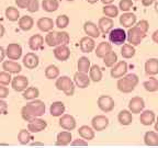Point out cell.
<instances>
[{
  "label": "cell",
  "mask_w": 158,
  "mask_h": 148,
  "mask_svg": "<svg viewBox=\"0 0 158 148\" xmlns=\"http://www.w3.org/2000/svg\"><path fill=\"white\" fill-rule=\"evenodd\" d=\"M45 113V103L41 100H33L21 109V116L24 121L30 122L41 117Z\"/></svg>",
  "instance_id": "6da1fadb"
},
{
  "label": "cell",
  "mask_w": 158,
  "mask_h": 148,
  "mask_svg": "<svg viewBox=\"0 0 158 148\" xmlns=\"http://www.w3.org/2000/svg\"><path fill=\"white\" fill-rule=\"evenodd\" d=\"M138 84V77L135 74H127L124 77L120 78L118 80L116 87L123 93H130L134 91L135 87Z\"/></svg>",
  "instance_id": "7a4b0ae2"
},
{
  "label": "cell",
  "mask_w": 158,
  "mask_h": 148,
  "mask_svg": "<svg viewBox=\"0 0 158 148\" xmlns=\"http://www.w3.org/2000/svg\"><path fill=\"white\" fill-rule=\"evenodd\" d=\"M55 87L58 89L59 91H63L66 96L70 97L75 92V84L72 79L67 76H62L57 78L55 82Z\"/></svg>",
  "instance_id": "3957f363"
},
{
  "label": "cell",
  "mask_w": 158,
  "mask_h": 148,
  "mask_svg": "<svg viewBox=\"0 0 158 148\" xmlns=\"http://www.w3.org/2000/svg\"><path fill=\"white\" fill-rule=\"evenodd\" d=\"M146 37V33H144L139 27H132L128 29L127 33H126V39L132 46H137L142 43L144 39Z\"/></svg>",
  "instance_id": "277c9868"
},
{
  "label": "cell",
  "mask_w": 158,
  "mask_h": 148,
  "mask_svg": "<svg viewBox=\"0 0 158 148\" xmlns=\"http://www.w3.org/2000/svg\"><path fill=\"white\" fill-rule=\"evenodd\" d=\"M109 39L115 45H122L126 41V32L121 27L112 29L109 33Z\"/></svg>",
  "instance_id": "5b68a950"
},
{
  "label": "cell",
  "mask_w": 158,
  "mask_h": 148,
  "mask_svg": "<svg viewBox=\"0 0 158 148\" xmlns=\"http://www.w3.org/2000/svg\"><path fill=\"white\" fill-rule=\"evenodd\" d=\"M145 108V101L141 97H134L128 102V111L134 114H139Z\"/></svg>",
  "instance_id": "8992f818"
},
{
  "label": "cell",
  "mask_w": 158,
  "mask_h": 148,
  "mask_svg": "<svg viewBox=\"0 0 158 148\" xmlns=\"http://www.w3.org/2000/svg\"><path fill=\"white\" fill-rule=\"evenodd\" d=\"M6 56L11 60H18L22 56V47L18 43H10L6 49Z\"/></svg>",
  "instance_id": "52a82bcc"
},
{
  "label": "cell",
  "mask_w": 158,
  "mask_h": 148,
  "mask_svg": "<svg viewBox=\"0 0 158 148\" xmlns=\"http://www.w3.org/2000/svg\"><path fill=\"white\" fill-rule=\"evenodd\" d=\"M98 108L102 112H111L114 109V100L110 96H100L98 98Z\"/></svg>",
  "instance_id": "ba28073f"
},
{
  "label": "cell",
  "mask_w": 158,
  "mask_h": 148,
  "mask_svg": "<svg viewBox=\"0 0 158 148\" xmlns=\"http://www.w3.org/2000/svg\"><path fill=\"white\" fill-rule=\"evenodd\" d=\"M127 63L121 60V62H118L111 69V77L115 79H120L122 77H124L127 72Z\"/></svg>",
  "instance_id": "9c48e42d"
},
{
  "label": "cell",
  "mask_w": 158,
  "mask_h": 148,
  "mask_svg": "<svg viewBox=\"0 0 158 148\" xmlns=\"http://www.w3.org/2000/svg\"><path fill=\"white\" fill-rule=\"evenodd\" d=\"M76 125H77L76 120L70 114H63L60 116V118H59V126L62 128H64L65 131H68V132L73 131V130L76 128Z\"/></svg>",
  "instance_id": "30bf717a"
},
{
  "label": "cell",
  "mask_w": 158,
  "mask_h": 148,
  "mask_svg": "<svg viewBox=\"0 0 158 148\" xmlns=\"http://www.w3.org/2000/svg\"><path fill=\"white\" fill-rule=\"evenodd\" d=\"M91 125L94 131L101 132L104 131L109 125V118L106 115H96L91 121Z\"/></svg>",
  "instance_id": "8fae6325"
},
{
  "label": "cell",
  "mask_w": 158,
  "mask_h": 148,
  "mask_svg": "<svg viewBox=\"0 0 158 148\" xmlns=\"http://www.w3.org/2000/svg\"><path fill=\"white\" fill-rule=\"evenodd\" d=\"M47 126V123L42 120V118H34L32 121H30L27 123V131L30 133H40V132L44 131Z\"/></svg>",
  "instance_id": "7c38bea8"
},
{
  "label": "cell",
  "mask_w": 158,
  "mask_h": 148,
  "mask_svg": "<svg viewBox=\"0 0 158 148\" xmlns=\"http://www.w3.org/2000/svg\"><path fill=\"white\" fill-rule=\"evenodd\" d=\"M11 86H12L13 90L18 92H22L29 86V80L25 76H15V78H12Z\"/></svg>",
  "instance_id": "4fadbf2b"
},
{
  "label": "cell",
  "mask_w": 158,
  "mask_h": 148,
  "mask_svg": "<svg viewBox=\"0 0 158 148\" xmlns=\"http://www.w3.org/2000/svg\"><path fill=\"white\" fill-rule=\"evenodd\" d=\"M23 65L27 67V69H34L39 66V56L35 53L30 52L23 57Z\"/></svg>",
  "instance_id": "5bb4252c"
},
{
  "label": "cell",
  "mask_w": 158,
  "mask_h": 148,
  "mask_svg": "<svg viewBox=\"0 0 158 148\" xmlns=\"http://www.w3.org/2000/svg\"><path fill=\"white\" fill-rule=\"evenodd\" d=\"M84 30H85V33L87 34V36L91 37V39H98L100 36V31H99L98 25L96 23L91 22V21L85 22Z\"/></svg>",
  "instance_id": "9a60e30c"
},
{
  "label": "cell",
  "mask_w": 158,
  "mask_h": 148,
  "mask_svg": "<svg viewBox=\"0 0 158 148\" xmlns=\"http://www.w3.org/2000/svg\"><path fill=\"white\" fill-rule=\"evenodd\" d=\"M54 56L56 59L60 60V62H65L69 58L70 56V49L68 46H64V45H58L55 47L54 49Z\"/></svg>",
  "instance_id": "2e32d148"
},
{
  "label": "cell",
  "mask_w": 158,
  "mask_h": 148,
  "mask_svg": "<svg viewBox=\"0 0 158 148\" xmlns=\"http://www.w3.org/2000/svg\"><path fill=\"white\" fill-rule=\"evenodd\" d=\"M113 27H114L113 20L110 19V18H108V17L101 18L98 22L99 31H101L103 34H108V33H110V31L113 29Z\"/></svg>",
  "instance_id": "e0dca14e"
},
{
  "label": "cell",
  "mask_w": 158,
  "mask_h": 148,
  "mask_svg": "<svg viewBox=\"0 0 158 148\" xmlns=\"http://www.w3.org/2000/svg\"><path fill=\"white\" fill-rule=\"evenodd\" d=\"M74 84H76L77 87H79V88L85 89L90 84V78H89L87 74L77 72L76 74L74 75Z\"/></svg>",
  "instance_id": "ac0fdd59"
},
{
  "label": "cell",
  "mask_w": 158,
  "mask_h": 148,
  "mask_svg": "<svg viewBox=\"0 0 158 148\" xmlns=\"http://www.w3.org/2000/svg\"><path fill=\"white\" fill-rule=\"evenodd\" d=\"M136 23V15L132 12H125L120 17V24L123 27H132Z\"/></svg>",
  "instance_id": "d6986e66"
},
{
  "label": "cell",
  "mask_w": 158,
  "mask_h": 148,
  "mask_svg": "<svg viewBox=\"0 0 158 148\" xmlns=\"http://www.w3.org/2000/svg\"><path fill=\"white\" fill-rule=\"evenodd\" d=\"M79 46H80L81 52L90 53V52H92L94 49V47H96V43H94V39H91V37H89V36H85L80 39Z\"/></svg>",
  "instance_id": "ffe728a7"
},
{
  "label": "cell",
  "mask_w": 158,
  "mask_h": 148,
  "mask_svg": "<svg viewBox=\"0 0 158 148\" xmlns=\"http://www.w3.org/2000/svg\"><path fill=\"white\" fill-rule=\"evenodd\" d=\"M43 44H44V37L41 34H34L29 39V46L32 51H39V49L43 48Z\"/></svg>",
  "instance_id": "44dd1931"
},
{
  "label": "cell",
  "mask_w": 158,
  "mask_h": 148,
  "mask_svg": "<svg viewBox=\"0 0 158 148\" xmlns=\"http://www.w3.org/2000/svg\"><path fill=\"white\" fill-rule=\"evenodd\" d=\"M65 104L62 101H55L49 106V113L54 117H59L65 113Z\"/></svg>",
  "instance_id": "7402d4cb"
},
{
  "label": "cell",
  "mask_w": 158,
  "mask_h": 148,
  "mask_svg": "<svg viewBox=\"0 0 158 148\" xmlns=\"http://www.w3.org/2000/svg\"><path fill=\"white\" fill-rule=\"evenodd\" d=\"M36 25L42 32H49V31H52L53 30L54 21H53L51 18H47V17L40 18V19L37 20Z\"/></svg>",
  "instance_id": "603a6c76"
},
{
  "label": "cell",
  "mask_w": 158,
  "mask_h": 148,
  "mask_svg": "<svg viewBox=\"0 0 158 148\" xmlns=\"http://www.w3.org/2000/svg\"><path fill=\"white\" fill-rule=\"evenodd\" d=\"M3 72H7L9 74H19L21 72V65L13 60H5L2 63Z\"/></svg>",
  "instance_id": "cb8c5ba5"
},
{
  "label": "cell",
  "mask_w": 158,
  "mask_h": 148,
  "mask_svg": "<svg viewBox=\"0 0 158 148\" xmlns=\"http://www.w3.org/2000/svg\"><path fill=\"white\" fill-rule=\"evenodd\" d=\"M155 120H156V115L152 110L143 111L141 113V116H139V121L145 126H151L152 124H154Z\"/></svg>",
  "instance_id": "d4e9b609"
},
{
  "label": "cell",
  "mask_w": 158,
  "mask_h": 148,
  "mask_svg": "<svg viewBox=\"0 0 158 148\" xmlns=\"http://www.w3.org/2000/svg\"><path fill=\"white\" fill-rule=\"evenodd\" d=\"M145 72L148 76H155L158 74V59L151 58L145 63Z\"/></svg>",
  "instance_id": "484cf974"
},
{
  "label": "cell",
  "mask_w": 158,
  "mask_h": 148,
  "mask_svg": "<svg viewBox=\"0 0 158 148\" xmlns=\"http://www.w3.org/2000/svg\"><path fill=\"white\" fill-rule=\"evenodd\" d=\"M72 143V133L68 131H63L57 134L56 145L58 146H67Z\"/></svg>",
  "instance_id": "4316f807"
},
{
  "label": "cell",
  "mask_w": 158,
  "mask_h": 148,
  "mask_svg": "<svg viewBox=\"0 0 158 148\" xmlns=\"http://www.w3.org/2000/svg\"><path fill=\"white\" fill-rule=\"evenodd\" d=\"M79 136L85 139V141H92L94 138V128H91L88 125H82L79 127L78 130Z\"/></svg>",
  "instance_id": "83f0119b"
},
{
  "label": "cell",
  "mask_w": 158,
  "mask_h": 148,
  "mask_svg": "<svg viewBox=\"0 0 158 148\" xmlns=\"http://www.w3.org/2000/svg\"><path fill=\"white\" fill-rule=\"evenodd\" d=\"M45 43L51 47H56L59 45V32L49 31L45 36Z\"/></svg>",
  "instance_id": "f1b7e54d"
},
{
  "label": "cell",
  "mask_w": 158,
  "mask_h": 148,
  "mask_svg": "<svg viewBox=\"0 0 158 148\" xmlns=\"http://www.w3.org/2000/svg\"><path fill=\"white\" fill-rule=\"evenodd\" d=\"M118 120L121 125L127 126L133 122V116H132V113L128 111V110H122V111L118 113Z\"/></svg>",
  "instance_id": "f546056e"
},
{
  "label": "cell",
  "mask_w": 158,
  "mask_h": 148,
  "mask_svg": "<svg viewBox=\"0 0 158 148\" xmlns=\"http://www.w3.org/2000/svg\"><path fill=\"white\" fill-rule=\"evenodd\" d=\"M112 51V46L110 43L106 42H101L100 44L97 46L96 48V55L99 58H103L108 53H110Z\"/></svg>",
  "instance_id": "4dcf8cb0"
},
{
  "label": "cell",
  "mask_w": 158,
  "mask_h": 148,
  "mask_svg": "<svg viewBox=\"0 0 158 148\" xmlns=\"http://www.w3.org/2000/svg\"><path fill=\"white\" fill-rule=\"evenodd\" d=\"M34 25V20L29 15H23L19 19V27L22 31H30Z\"/></svg>",
  "instance_id": "1f68e13d"
},
{
  "label": "cell",
  "mask_w": 158,
  "mask_h": 148,
  "mask_svg": "<svg viewBox=\"0 0 158 148\" xmlns=\"http://www.w3.org/2000/svg\"><path fill=\"white\" fill-rule=\"evenodd\" d=\"M144 143L147 146H158V133L148 131L144 135Z\"/></svg>",
  "instance_id": "d6a6232c"
},
{
  "label": "cell",
  "mask_w": 158,
  "mask_h": 148,
  "mask_svg": "<svg viewBox=\"0 0 158 148\" xmlns=\"http://www.w3.org/2000/svg\"><path fill=\"white\" fill-rule=\"evenodd\" d=\"M89 78L94 82L101 81L102 72H101V68H100L98 65H92V66L90 67V69H89Z\"/></svg>",
  "instance_id": "836d02e7"
},
{
  "label": "cell",
  "mask_w": 158,
  "mask_h": 148,
  "mask_svg": "<svg viewBox=\"0 0 158 148\" xmlns=\"http://www.w3.org/2000/svg\"><path fill=\"white\" fill-rule=\"evenodd\" d=\"M77 67H78V72H84V74H88L89 69H90V60H89L88 57L82 56L78 59V64H77Z\"/></svg>",
  "instance_id": "e575fe53"
},
{
  "label": "cell",
  "mask_w": 158,
  "mask_h": 148,
  "mask_svg": "<svg viewBox=\"0 0 158 148\" xmlns=\"http://www.w3.org/2000/svg\"><path fill=\"white\" fill-rule=\"evenodd\" d=\"M58 0H43L42 1V8L46 12H54L58 9Z\"/></svg>",
  "instance_id": "d590c367"
},
{
  "label": "cell",
  "mask_w": 158,
  "mask_h": 148,
  "mask_svg": "<svg viewBox=\"0 0 158 148\" xmlns=\"http://www.w3.org/2000/svg\"><path fill=\"white\" fill-rule=\"evenodd\" d=\"M143 86H144V88H145L146 91L156 92L158 90V79L154 78V77H151L148 80L144 81Z\"/></svg>",
  "instance_id": "8d00e7d4"
},
{
  "label": "cell",
  "mask_w": 158,
  "mask_h": 148,
  "mask_svg": "<svg viewBox=\"0 0 158 148\" xmlns=\"http://www.w3.org/2000/svg\"><path fill=\"white\" fill-rule=\"evenodd\" d=\"M40 96L39 89L35 87H29L23 91V98L25 100H35Z\"/></svg>",
  "instance_id": "74e56055"
},
{
  "label": "cell",
  "mask_w": 158,
  "mask_h": 148,
  "mask_svg": "<svg viewBox=\"0 0 158 148\" xmlns=\"http://www.w3.org/2000/svg\"><path fill=\"white\" fill-rule=\"evenodd\" d=\"M6 18H7L9 21H12V22H15V21H18V20L20 19V12L19 10L17 9V8L15 7H8L7 9H6Z\"/></svg>",
  "instance_id": "f35d334b"
},
{
  "label": "cell",
  "mask_w": 158,
  "mask_h": 148,
  "mask_svg": "<svg viewBox=\"0 0 158 148\" xmlns=\"http://www.w3.org/2000/svg\"><path fill=\"white\" fill-rule=\"evenodd\" d=\"M103 63L106 67H113L118 63V55H116V53L113 52V51L108 53L103 57Z\"/></svg>",
  "instance_id": "ab89813d"
},
{
  "label": "cell",
  "mask_w": 158,
  "mask_h": 148,
  "mask_svg": "<svg viewBox=\"0 0 158 148\" xmlns=\"http://www.w3.org/2000/svg\"><path fill=\"white\" fill-rule=\"evenodd\" d=\"M121 55L125 59L132 58L135 55V48L131 44H123L121 48Z\"/></svg>",
  "instance_id": "60d3db41"
},
{
  "label": "cell",
  "mask_w": 158,
  "mask_h": 148,
  "mask_svg": "<svg viewBox=\"0 0 158 148\" xmlns=\"http://www.w3.org/2000/svg\"><path fill=\"white\" fill-rule=\"evenodd\" d=\"M59 76V69L56 65H49L45 69V77L47 79H56Z\"/></svg>",
  "instance_id": "b9f144b4"
},
{
  "label": "cell",
  "mask_w": 158,
  "mask_h": 148,
  "mask_svg": "<svg viewBox=\"0 0 158 148\" xmlns=\"http://www.w3.org/2000/svg\"><path fill=\"white\" fill-rule=\"evenodd\" d=\"M31 139H32V135H31V133L27 130H21L19 132V134H18V141L22 145L29 144Z\"/></svg>",
  "instance_id": "7bdbcfd3"
},
{
  "label": "cell",
  "mask_w": 158,
  "mask_h": 148,
  "mask_svg": "<svg viewBox=\"0 0 158 148\" xmlns=\"http://www.w3.org/2000/svg\"><path fill=\"white\" fill-rule=\"evenodd\" d=\"M103 13L106 14V17L110 18V19L115 18L118 14V8L114 5H106V7L103 8Z\"/></svg>",
  "instance_id": "ee69618b"
},
{
  "label": "cell",
  "mask_w": 158,
  "mask_h": 148,
  "mask_svg": "<svg viewBox=\"0 0 158 148\" xmlns=\"http://www.w3.org/2000/svg\"><path fill=\"white\" fill-rule=\"evenodd\" d=\"M55 24H56V27H59V29H65V27H67V25L69 24V18L67 17L66 14L58 15L56 21H55Z\"/></svg>",
  "instance_id": "f6af8a7d"
},
{
  "label": "cell",
  "mask_w": 158,
  "mask_h": 148,
  "mask_svg": "<svg viewBox=\"0 0 158 148\" xmlns=\"http://www.w3.org/2000/svg\"><path fill=\"white\" fill-rule=\"evenodd\" d=\"M12 81L11 74L7 72H0V86H8Z\"/></svg>",
  "instance_id": "bcb514c9"
},
{
  "label": "cell",
  "mask_w": 158,
  "mask_h": 148,
  "mask_svg": "<svg viewBox=\"0 0 158 148\" xmlns=\"http://www.w3.org/2000/svg\"><path fill=\"white\" fill-rule=\"evenodd\" d=\"M132 7H133V1L132 0H121L120 3H118V8L124 12H127Z\"/></svg>",
  "instance_id": "7dc6e473"
},
{
  "label": "cell",
  "mask_w": 158,
  "mask_h": 148,
  "mask_svg": "<svg viewBox=\"0 0 158 148\" xmlns=\"http://www.w3.org/2000/svg\"><path fill=\"white\" fill-rule=\"evenodd\" d=\"M70 42V37H69V34L67 32H59V45H64V46H67Z\"/></svg>",
  "instance_id": "c3c4849f"
},
{
  "label": "cell",
  "mask_w": 158,
  "mask_h": 148,
  "mask_svg": "<svg viewBox=\"0 0 158 148\" xmlns=\"http://www.w3.org/2000/svg\"><path fill=\"white\" fill-rule=\"evenodd\" d=\"M40 8V3L37 0H30L29 1V5H27V9L29 12H36L37 10H39Z\"/></svg>",
  "instance_id": "681fc988"
},
{
  "label": "cell",
  "mask_w": 158,
  "mask_h": 148,
  "mask_svg": "<svg viewBox=\"0 0 158 148\" xmlns=\"http://www.w3.org/2000/svg\"><path fill=\"white\" fill-rule=\"evenodd\" d=\"M136 27H139V29H141L144 33H147L148 29H149V23H148L147 20H141V21L137 23V25H136Z\"/></svg>",
  "instance_id": "f907efd6"
},
{
  "label": "cell",
  "mask_w": 158,
  "mask_h": 148,
  "mask_svg": "<svg viewBox=\"0 0 158 148\" xmlns=\"http://www.w3.org/2000/svg\"><path fill=\"white\" fill-rule=\"evenodd\" d=\"M70 145H72V146H87V145H88V143H87V141L82 139V138H77V139L72 141Z\"/></svg>",
  "instance_id": "816d5d0a"
},
{
  "label": "cell",
  "mask_w": 158,
  "mask_h": 148,
  "mask_svg": "<svg viewBox=\"0 0 158 148\" xmlns=\"http://www.w3.org/2000/svg\"><path fill=\"white\" fill-rule=\"evenodd\" d=\"M9 96V89L5 86H0V99H5Z\"/></svg>",
  "instance_id": "f5cc1de1"
},
{
  "label": "cell",
  "mask_w": 158,
  "mask_h": 148,
  "mask_svg": "<svg viewBox=\"0 0 158 148\" xmlns=\"http://www.w3.org/2000/svg\"><path fill=\"white\" fill-rule=\"evenodd\" d=\"M8 111V104L2 99H0V114H6Z\"/></svg>",
  "instance_id": "db71d44e"
},
{
  "label": "cell",
  "mask_w": 158,
  "mask_h": 148,
  "mask_svg": "<svg viewBox=\"0 0 158 148\" xmlns=\"http://www.w3.org/2000/svg\"><path fill=\"white\" fill-rule=\"evenodd\" d=\"M30 0H15V5L19 8H23V9H27V5H29Z\"/></svg>",
  "instance_id": "11a10c76"
},
{
  "label": "cell",
  "mask_w": 158,
  "mask_h": 148,
  "mask_svg": "<svg viewBox=\"0 0 158 148\" xmlns=\"http://www.w3.org/2000/svg\"><path fill=\"white\" fill-rule=\"evenodd\" d=\"M5 57H6V49L2 46H0V63L5 60Z\"/></svg>",
  "instance_id": "9f6ffc18"
},
{
  "label": "cell",
  "mask_w": 158,
  "mask_h": 148,
  "mask_svg": "<svg viewBox=\"0 0 158 148\" xmlns=\"http://www.w3.org/2000/svg\"><path fill=\"white\" fill-rule=\"evenodd\" d=\"M154 2H155V0H142V3H143V6H145V7H149V6H152Z\"/></svg>",
  "instance_id": "6f0895ef"
},
{
  "label": "cell",
  "mask_w": 158,
  "mask_h": 148,
  "mask_svg": "<svg viewBox=\"0 0 158 148\" xmlns=\"http://www.w3.org/2000/svg\"><path fill=\"white\" fill-rule=\"evenodd\" d=\"M152 39H153L154 42L157 43V44H158V30L153 33V35H152Z\"/></svg>",
  "instance_id": "680465c9"
},
{
  "label": "cell",
  "mask_w": 158,
  "mask_h": 148,
  "mask_svg": "<svg viewBox=\"0 0 158 148\" xmlns=\"http://www.w3.org/2000/svg\"><path fill=\"white\" fill-rule=\"evenodd\" d=\"M5 27H3L2 24H0V37L3 36V34H5Z\"/></svg>",
  "instance_id": "91938a15"
},
{
  "label": "cell",
  "mask_w": 158,
  "mask_h": 148,
  "mask_svg": "<svg viewBox=\"0 0 158 148\" xmlns=\"http://www.w3.org/2000/svg\"><path fill=\"white\" fill-rule=\"evenodd\" d=\"M101 1L104 5H112V2H113L114 0H101Z\"/></svg>",
  "instance_id": "94428289"
},
{
  "label": "cell",
  "mask_w": 158,
  "mask_h": 148,
  "mask_svg": "<svg viewBox=\"0 0 158 148\" xmlns=\"http://www.w3.org/2000/svg\"><path fill=\"white\" fill-rule=\"evenodd\" d=\"M155 121H156V122H155V131L158 133V116H157V117H156Z\"/></svg>",
  "instance_id": "6125c7cd"
},
{
  "label": "cell",
  "mask_w": 158,
  "mask_h": 148,
  "mask_svg": "<svg viewBox=\"0 0 158 148\" xmlns=\"http://www.w3.org/2000/svg\"><path fill=\"white\" fill-rule=\"evenodd\" d=\"M89 3H96V2H98V0H87Z\"/></svg>",
  "instance_id": "be15d7a7"
},
{
  "label": "cell",
  "mask_w": 158,
  "mask_h": 148,
  "mask_svg": "<svg viewBox=\"0 0 158 148\" xmlns=\"http://www.w3.org/2000/svg\"><path fill=\"white\" fill-rule=\"evenodd\" d=\"M32 145H43L42 143H32Z\"/></svg>",
  "instance_id": "e7e4bbea"
},
{
  "label": "cell",
  "mask_w": 158,
  "mask_h": 148,
  "mask_svg": "<svg viewBox=\"0 0 158 148\" xmlns=\"http://www.w3.org/2000/svg\"><path fill=\"white\" fill-rule=\"evenodd\" d=\"M156 11L158 12V3H156Z\"/></svg>",
  "instance_id": "03108f58"
},
{
  "label": "cell",
  "mask_w": 158,
  "mask_h": 148,
  "mask_svg": "<svg viewBox=\"0 0 158 148\" xmlns=\"http://www.w3.org/2000/svg\"><path fill=\"white\" fill-rule=\"evenodd\" d=\"M67 1H74V0H67Z\"/></svg>",
  "instance_id": "003e7915"
}]
</instances>
